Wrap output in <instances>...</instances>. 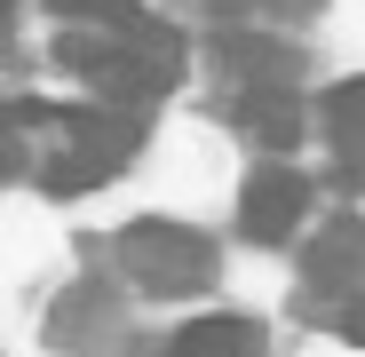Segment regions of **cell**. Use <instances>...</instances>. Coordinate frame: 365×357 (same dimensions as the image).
<instances>
[{"label":"cell","instance_id":"cell-4","mask_svg":"<svg viewBox=\"0 0 365 357\" xmlns=\"http://www.w3.org/2000/svg\"><path fill=\"white\" fill-rule=\"evenodd\" d=\"M302 214H310V175H294L286 159L255 167L247 199H238V230L262 238V247H278V238H294V222H302Z\"/></svg>","mask_w":365,"mask_h":357},{"label":"cell","instance_id":"cell-3","mask_svg":"<svg viewBox=\"0 0 365 357\" xmlns=\"http://www.w3.org/2000/svg\"><path fill=\"white\" fill-rule=\"evenodd\" d=\"M143 119L135 111H64V159L48 167V191H80V183H111L135 159Z\"/></svg>","mask_w":365,"mask_h":357},{"label":"cell","instance_id":"cell-8","mask_svg":"<svg viewBox=\"0 0 365 357\" xmlns=\"http://www.w3.org/2000/svg\"><path fill=\"white\" fill-rule=\"evenodd\" d=\"M9 9H16V0H0V16H9Z\"/></svg>","mask_w":365,"mask_h":357},{"label":"cell","instance_id":"cell-5","mask_svg":"<svg viewBox=\"0 0 365 357\" xmlns=\"http://www.w3.org/2000/svg\"><path fill=\"white\" fill-rule=\"evenodd\" d=\"M167 357H262V326L215 310V318H199V326H182Z\"/></svg>","mask_w":365,"mask_h":357},{"label":"cell","instance_id":"cell-1","mask_svg":"<svg viewBox=\"0 0 365 357\" xmlns=\"http://www.w3.org/2000/svg\"><path fill=\"white\" fill-rule=\"evenodd\" d=\"M64 56L80 64V80L103 88L111 103H151V95H167L175 72H182L175 32L151 24V16H135V24H103V32H88V40H64Z\"/></svg>","mask_w":365,"mask_h":357},{"label":"cell","instance_id":"cell-2","mask_svg":"<svg viewBox=\"0 0 365 357\" xmlns=\"http://www.w3.org/2000/svg\"><path fill=\"white\" fill-rule=\"evenodd\" d=\"M119 262L151 294H199L215 278V238H199L191 222H135L119 238Z\"/></svg>","mask_w":365,"mask_h":357},{"label":"cell","instance_id":"cell-6","mask_svg":"<svg viewBox=\"0 0 365 357\" xmlns=\"http://www.w3.org/2000/svg\"><path fill=\"white\" fill-rule=\"evenodd\" d=\"M247 128H255L262 143H294V135H302V119H294L286 95H255V103H247Z\"/></svg>","mask_w":365,"mask_h":357},{"label":"cell","instance_id":"cell-7","mask_svg":"<svg viewBox=\"0 0 365 357\" xmlns=\"http://www.w3.org/2000/svg\"><path fill=\"white\" fill-rule=\"evenodd\" d=\"M9 175H16V119L0 111V183H9Z\"/></svg>","mask_w":365,"mask_h":357}]
</instances>
